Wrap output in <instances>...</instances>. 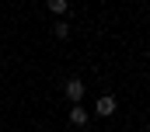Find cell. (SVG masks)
Instances as JSON below:
<instances>
[{
    "label": "cell",
    "mask_w": 150,
    "mask_h": 132,
    "mask_svg": "<svg viewBox=\"0 0 150 132\" xmlns=\"http://www.w3.org/2000/svg\"><path fill=\"white\" fill-rule=\"evenodd\" d=\"M67 98L74 101V104H77V101H80V98H84V84H80L77 77H74V80H70V84H67Z\"/></svg>",
    "instance_id": "1"
},
{
    "label": "cell",
    "mask_w": 150,
    "mask_h": 132,
    "mask_svg": "<svg viewBox=\"0 0 150 132\" xmlns=\"http://www.w3.org/2000/svg\"><path fill=\"white\" fill-rule=\"evenodd\" d=\"M94 111H98V115H112V111H115V98H98Z\"/></svg>",
    "instance_id": "2"
},
{
    "label": "cell",
    "mask_w": 150,
    "mask_h": 132,
    "mask_svg": "<svg viewBox=\"0 0 150 132\" xmlns=\"http://www.w3.org/2000/svg\"><path fill=\"white\" fill-rule=\"evenodd\" d=\"M70 122H74V125H84V122H87V111L74 104V111H70Z\"/></svg>",
    "instance_id": "3"
},
{
    "label": "cell",
    "mask_w": 150,
    "mask_h": 132,
    "mask_svg": "<svg viewBox=\"0 0 150 132\" xmlns=\"http://www.w3.org/2000/svg\"><path fill=\"white\" fill-rule=\"evenodd\" d=\"M49 11H52V14H63V11H67V0H49Z\"/></svg>",
    "instance_id": "4"
}]
</instances>
